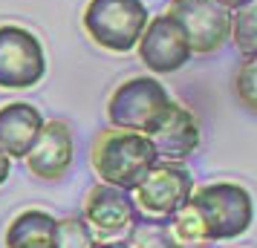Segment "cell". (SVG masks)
<instances>
[{
	"label": "cell",
	"instance_id": "44dd1931",
	"mask_svg": "<svg viewBox=\"0 0 257 248\" xmlns=\"http://www.w3.org/2000/svg\"><path fill=\"white\" fill-rule=\"evenodd\" d=\"M217 3H220V6H225L228 12H234V9H240L243 3H248V0H217Z\"/></svg>",
	"mask_w": 257,
	"mask_h": 248
},
{
	"label": "cell",
	"instance_id": "3957f363",
	"mask_svg": "<svg viewBox=\"0 0 257 248\" xmlns=\"http://www.w3.org/2000/svg\"><path fill=\"white\" fill-rule=\"evenodd\" d=\"M151 21L142 0H90L84 6V32L107 52L124 55L136 49L145 26Z\"/></svg>",
	"mask_w": 257,
	"mask_h": 248
},
{
	"label": "cell",
	"instance_id": "277c9868",
	"mask_svg": "<svg viewBox=\"0 0 257 248\" xmlns=\"http://www.w3.org/2000/svg\"><path fill=\"white\" fill-rule=\"evenodd\" d=\"M171 104H174V98L156 78L136 75L113 90L110 101H107V118L113 127L151 136L168 116Z\"/></svg>",
	"mask_w": 257,
	"mask_h": 248
},
{
	"label": "cell",
	"instance_id": "7c38bea8",
	"mask_svg": "<svg viewBox=\"0 0 257 248\" xmlns=\"http://www.w3.org/2000/svg\"><path fill=\"white\" fill-rule=\"evenodd\" d=\"M44 127V116L35 104L9 101L0 107V150L9 159H26Z\"/></svg>",
	"mask_w": 257,
	"mask_h": 248
},
{
	"label": "cell",
	"instance_id": "52a82bcc",
	"mask_svg": "<svg viewBox=\"0 0 257 248\" xmlns=\"http://www.w3.org/2000/svg\"><path fill=\"white\" fill-rule=\"evenodd\" d=\"M168 15L179 21L194 55H211L231 38V12L217 0H174Z\"/></svg>",
	"mask_w": 257,
	"mask_h": 248
},
{
	"label": "cell",
	"instance_id": "4fadbf2b",
	"mask_svg": "<svg viewBox=\"0 0 257 248\" xmlns=\"http://www.w3.org/2000/svg\"><path fill=\"white\" fill-rule=\"evenodd\" d=\"M55 216L41 208H29L15 216L6 234L3 245L6 248H55Z\"/></svg>",
	"mask_w": 257,
	"mask_h": 248
},
{
	"label": "cell",
	"instance_id": "ba28073f",
	"mask_svg": "<svg viewBox=\"0 0 257 248\" xmlns=\"http://www.w3.org/2000/svg\"><path fill=\"white\" fill-rule=\"evenodd\" d=\"M136 49H139V61L156 75H168V72L182 70L188 61L194 58L188 35L182 32L179 21L168 12L148 21Z\"/></svg>",
	"mask_w": 257,
	"mask_h": 248
},
{
	"label": "cell",
	"instance_id": "6da1fadb",
	"mask_svg": "<svg viewBox=\"0 0 257 248\" xmlns=\"http://www.w3.org/2000/svg\"><path fill=\"white\" fill-rule=\"evenodd\" d=\"M156 162H159V153L151 136L136 130H121V127L101 130L90 147V165L95 176L124 190L136 188Z\"/></svg>",
	"mask_w": 257,
	"mask_h": 248
},
{
	"label": "cell",
	"instance_id": "ac0fdd59",
	"mask_svg": "<svg viewBox=\"0 0 257 248\" xmlns=\"http://www.w3.org/2000/svg\"><path fill=\"white\" fill-rule=\"evenodd\" d=\"M234 95L237 101L257 116V55H245L240 70L234 75Z\"/></svg>",
	"mask_w": 257,
	"mask_h": 248
},
{
	"label": "cell",
	"instance_id": "9c48e42d",
	"mask_svg": "<svg viewBox=\"0 0 257 248\" xmlns=\"http://www.w3.org/2000/svg\"><path fill=\"white\" fill-rule=\"evenodd\" d=\"M139 208L133 202V193L116 185L98 182L90 188L84 199V222L90 225L95 239H118L130 231V225L136 222Z\"/></svg>",
	"mask_w": 257,
	"mask_h": 248
},
{
	"label": "cell",
	"instance_id": "8fae6325",
	"mask_svg": "<svg viewBox=\"0 0 257 248\" xmlns=\"http://www.w3.org/2000/svg\"><path fill=\"white\" fill-rule=\"evenodd\" d=\"M151 142L159 159L165 162H185L188 156L197 153L199 147V121L197 116L182 104H171L162 124L151 133Z\"/></svg>",
	"mask_w": 257,
	"mask_h": 248
},
{
	"label": "cell",
	"instance_id": "e0dca14e",
	"mask_svg": "<svg viewBox=\"0 0 257 248\" xmlns=\"http://www.w3.org/2000/svg\"><path fill=\"white\" fill-rule=\"evenodd\" d=\"M55 248H95V234L90 225L84 222V216H64L55 219Z\"/></svg>",
	"mask_w": 257,
	"mask_h": 248
},
{
	"label": "cell",
	"instance_id": "5bb4252c",
	"mask_svg": "<svg viewBox=\"0 0 257 248\" xmlns=\"http://www.w3.org/2000/svg\"><path fill=\"white\" fill-rule=\"evenodd\" d=\"M168 234H171L176 248H208L211 245V239L205 236V228H202V219L191 208V202L182 205L174 216H168Z\"/></svg>",
	"mask_w": 257,
	"mask_h": 248
},
{
	"label": "cell",
	"instance_id": "2e32d148",
	"mask_svg": "<svg viewBox=\"0 0 257 248\" xmlns=\"http://www.w3.org/2000/svg\"><path fill=\"white\" fill-rule=\"evenodd\" d=\"M231 41L240 55H257V0H248L231 12Z\"/></svg>",
	"mask_w": 257,
	"mask_h": 248
},
{
	"label": "cell",
	"instance_id": "d6986e66",
	"mask_svg": "<svg viewBox=\"0 0 257 248\" xmlns=\"http://www.w3.org/2000/svg\"><path fill=\"white\" fill-rule=\"evenodd\" d=\"M9 173H12V159H9V153L0 150V185L9 179Z\"/></svg>",
	"mask_w": 257,
	"mask_h": 248
},
{
	"label": "cell",
	"instance_id": "8992f818",
	"mask_svg": "<svg viewBox=\"0 0 257 248\" xmlns=\"http://www.w3.org/2000/svg\"><path fill=\"white\" fill-rule=\"evenodd\" d=\"M130 193H133V202H136L142 216L168 219L182 205H188L191 193H194V176L182 162L159 159Z\"/></svg>",
	"mask_w": 257,
	"mask_h": 248
},
{
	"label": "cell",
	"instance_id": "5b68a950",
	"mask_svg": "<svg viewBox=\"0 0 257 248\" xmlns=\"http://www.w3.org/2000/svg\"><path fill=\"white\" fill-rule=\"evenodd\" d=\"M47 75V52L35 32L0 24V90H29Z\"/></svg>",
	"mask_w": 257,
	"mask_h": 248
},
{
	"label": "cell",
	"instance_id": "30bf717a",
	"mask_svg": "<svg viewBox=\"0 0 257 248\" xmlns=\"http://www.w3.org/2000/svg\"><path fill=\"white\" fill-rule=\"evenodd\" d=\"M26 167L29 173L44 182L64 179L72 167V130L67 121H44L38 142L26 153Z\"/></svg>",
	"mask_w": 257,
	"mask_h": 248
},
{
	"label": "cell",
	"instance_id": "7a4b0ae2",
	"mask_svg": "<svg viewBox=\"0 0 257 248\" xmlns=\"http://www.w3.org/2000/svg\"><path fill=\"white\" fill-rule=\"evenodd\" d=\"M188 202L202 219L211 242L237 239L254 222V199L237 182H208L202 188H194Z\"/></svg>",
	"mask_w": 257,
	"mask_h": 248
},
{
	"label": "cell",
	"instance_id": "ffe728a7",
	"mask_svg": "<svg viewBox=\"0 0 257 248\" xmlns=\"http://www.w3.org/2000/svg\"><path fill=\"white\" fill-rule=\"evenodd\" d=\"M95 248H130L124 239H101V242H95Z\"/></svg>",
	"mask_w": 257,
	"mask_h": 248
},
{
	"label": "cell",
	"instance_id": "9a60e30c",
	"mask_svg": "<svg viewBox=\"0 0 257 248\" xmlns=\"http://www.w3.org/2000/svg\"><path fill=\"white\" fill-rule=\"evenodd\" d=\"M124 242L130 248H176L168 234V219H153V216H142V213L124 234Z\"/></svg>",
	"mask_w": 257,
	"mask_h": 248
}]
</instances>
